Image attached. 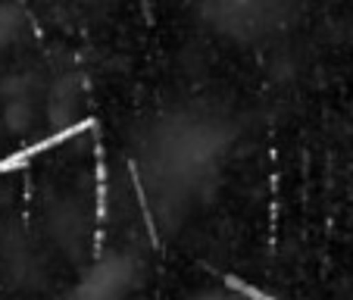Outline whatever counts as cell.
Listing matches in <instances>:
<instances>
[{
  "mask_svg": "<svg viewBox=\"0 0 353 300\" xmlns=\"http://www.w3.org/2000/svg\"><path fill=\"white\" fill-rule=\"evenodd\" d=\"M222 279H225V285H228V288L241 291L244 297H250V300H275V297H269L266 291H260V288H254V285H247V281H241L238 275H222Z\"/></svg>",
  "mask_w": 353,
  "mask_h": 300,
  "instance_id": "cell-1",
  "label": "cell"
}]
</instances>
